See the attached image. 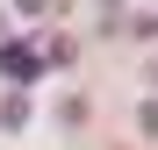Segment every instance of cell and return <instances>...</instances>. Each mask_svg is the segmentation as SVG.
Returning <instances> with one entry per match:
<instances>
[{
    "mask_svg": "<svg viewBox=\"0 0 158 150\" xmlns=\"http://www.w3.org/2000/svg\"><path fill=\"white\" fill-rule=\"evenodd\" d=\"M0 71H36V57H29L22 43H15V50H0Z\"/></svg>",
    "mask_w": 158,
    "mask_h": 150,
    "instance_id": "6da1fadb",
    "label": "cell"
}]
</instances>
